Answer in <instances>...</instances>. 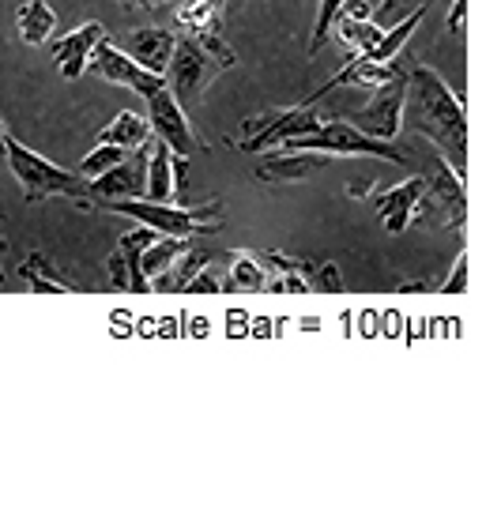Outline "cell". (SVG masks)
Segmentation results:
<instances>
[{
	"label": "cell",
	"mask_w": 501,
	"mask_h": 512,
	"mask_svg": "<svg viewBox=\"0 0 501 512\" xmlns=\"http://www.w3.org/2000/svg\"><path fill=\"white\" fill-rule=\"evenodd\" d=\"M404 125L426 136L437 155L453 166V174L468 181V113H464L460 95L430 64H419L407 72Z\"/></svg>",
	"instance_id": "obj_1"
},
{
	"label": "cell",
	"mask_w": 501,
	"mask_h": 512,
	"mask_svg": "<svg viewBox=\"0 0 501 512\" xmlns=\"http://www.w3.org/2000/svg\"><path fill=\"white\" fill-rule=\"evenodd\" d=\"M238 64V53L223 42V34H178L170 64H166V91L193 117L204 106L211 80H219Z\"/></svg>",
	"instance_id": "obj_2"
},
{
	"label": "cell",
	"mask_w": 501,
	"mask_h": 512,
	"mask_svg": "<svg viewBox=\"0 0 501 512\" xmlns=\"http://www.w3.org/2000/svg\"><path fill=\"white\" fill-rule=\"evenodd\" d=\"M0 155L8 162V170L16 174L27 204H38V200H72V204L83 211L98 208L87 177L72 174V170L57 166V162H49L46 155H38V151H31L27 144H19L12 132L0 136Z\"/></svg>",
	"instance_id": "obj_3"
},
{
	"label": "cell",
	"mask_w": 501,
	"mask_h": 512,
	"mask_svg": "<svg viewBox=\"0 0 501 512\" xmlns=\"http://www.w3.org/2000/svg\"><path fill=\"white\" fill-rule=\"evenodd\" d=\"M98 208L110 215H125L132 223L151 226L155 234H170V238H208L223 230V200H208L200 208H181L178 200H147V196H132V200H102Z\"/></svg>",
	"instance_id": "obj_4"
},
{
	"label": "cell",
	"mask_w": 501,
	"mask_h": 512,
	"mask_svg": "<svg viewBox=\"0 0 501 512\" xmlns=\"http://www.w3.org/2000/svg\"><path fill=\"white\" fill-rule=\"evenodd\" d=\"M283 147H294V151H321V155H332V159H385V162H392V166H407V155L396 147V140L366 136L362 128H355L351 121H340V117H324L313 132H302V136L283 140Z\"/></svg>",
	"instance_id": "obj_5"
},
{
	"label": "cell",
	"mask_w": 501,
	"mask_h": 512,
	"mask_svg": "<svg viewBox=\"0 0 501 512\" xmlns=\"http://www.w3.org/2000/svg\"><path fill=\"white\" fill-rule=\"evenodd\" d=\"M411 223L430 226V230H449L464 234L468 226V181L453 174V166L437 155V166L430 177H422V192Z\"/></svg>",
	"instance_id": "obj_6"
},
{
	"label": "cell",
	"mask_w": 501,
	"mask_h": 512,
	"mask_svg": "<svg viewBox=\"0 0 501 512\" xmlns=\"http://www.w3.org/2000/svg\"><path fill=\"white\" fill-rule=\"evenodd\" d=\"M147 125H151V136L162 140L178 159H193V155L208 151L204 140L193 132V117L181 110L178 98L170 95L166 87H159L155 95H147Z\"/></svg>",
	"instance_id": "obj_7"
},
{
	"label": "cell",
	"mask_w": 501,
	"mask_h": 512,
	"mask_svg": "<svg viewBox=\"0 0 501 512\" xmlns=\"http://www.w3.org/2000/svg\"><path fill=\"white\" fill-rule=\"evenodd\" d=\"M87 72H95L98 80L114 83V87H129V91H136V95H155L159 87H166V80L162 76H155V72H147L144 64H136L125 53L121 46H114L110 38H102L95 46V53H91V61H87Z\"/></svg>",
	"instance_id": "obj_8"
},
{
	"label": "cell",
	"mask_w": 501,
	"mask_h": 512,
	"mask_svg": "<svg viewBox=\"0 0 501 512\" xmlns=\"http://www.w3.org/2000/svg\"><path fill=\"white\" fill-rule=\"evenodd\" d=\"M404 87L407 72L388 80L385 87H377L370 102L351 117V125L362 128L366 136H377V140H396L400 128H404Z\"/></svg>",
	"instance_id": "obj_9"
},
{
	"label": "cell",
	"mask_w": 501,
	"mask_h": 512,
	"mask_svg": "<svg viewBox=\"0 0 501 512\" xmlns=\"http://www.w3.org/2000/svg\"><path fill=\"white\" fill-rule=\"evenodd\" d=\"M155 241V230L151 226H132L117 238V249L110 253V287L114 290H129V294H147L151 283H147L144 268H140V253Z\"/></svg>",
	"instance_id": "obj_10"
},
{
	"label": "cell",
	"mask_w": 501,
	"mask_h": 512,
	"mask_svg": "<svg viewBox=\"0 0 501 512\" xmlns=\"http://www.w3.org/2000/svg\"><path fill=\"white\" fill-rule=\"evenodd\" d=\"M332 166H336L332 155L287 147L283 155H264V159H260L257 181H264V185H302V181H313V177L328 174Z\"/></svg>",
	"instance_id": "obj_11"
},
{
	"label": "cell",
	"mask_w": 501,
	"mask_h": 512,
	"mask_svg": "<svg viewBox=\"0 0 501 512\" xmlns=\"http://www.w3.org/2000/svg\"><path fill=\"white\" fill-rule=\"evenodd\" d=\"M87 185H91V196H95L98 204H102V200H132V196H144V189H147V147L129 151L117 166H110L106 174L91 177Z\"/></svg>",
	"instance_id": "obj_12"
},
{
	"label": "cell",
	"mask_w": 501,
	"mask_h": 512,
	"mask_svg": "<svg viewBox=\"0 0 501 512\" xmlns=\"http://www.w3.org/2000/svg\"><path fill=\"white\" fill-rule=\"evenodd\" d=\"M174 42H178V31H166V27H140V31L121 34L114 46L125 49L132 61L144 64L147 72H155V76H166V64H170Z\"/></svg>",
	"instance_id": "obj_13"
},
{
	"label": "cell",
	"mask_w": 501,
	"mask_h": 512,
	"mask_svg": "<svg viewBox=\"0 0 501 512\" xmlns=\"http://www.w3.org/2000/svg\"><path fill=\"white\" fill-rule=\"evenodd\" d=\"M102 38H106V27H102L98 19H87L76 31H68L65 38L53 42V57H57V68H61L65 80H80L83 72H87L91 53H95V46Z\"/></svg>",
	"instance_id": "obj_14"
},
{
	"label": "cell",
	"mask_w": 501,
	"mask_h": 512,
	"mask_svg": "<svg viewBox=\"0 0 501 512\" xmlns=\"http://www.w3.org/2000/svg\"><path fill=\"white\" fill-rule=\"evenodd\" d=\"M422 192V177H407L392 189L377 192V219L392 230V234H404L411 226V215H415V204H419Z\"/></svg>",
	"instance_id": "obj_15"
},
{
	"label": "cell",
	"mask_w": 501,
	"mask_h": 512,
	"mask_svg": "<svg viewBox=\"0 0 501 512\" xmlns=\"http://www.w3.org/2000/svg\"><path fill=\"white\" fill-rule=\"evenodd\" d=\"M268 264L257 249H234L230 253V275L223 279V290L230 294H257L268 287Z\"/></svg>",
	"instance_id": "obj_16"
},
{
	"label": "cell",
	"mask_w": 501,
	"mask_h": 512,
	"mask_svg": "<svg viewBox=\"0 0 501 512\" xmlns=\"http://www.w3.org/2000/svg\"><path fill=\"white\" fill-rule=\"evenodd\" d=\"M16 27L27 46H49L57 34V12L46 0H23L16 12Z\"/></svg>",
	"instance_id": "obj_17"
},
{
	"label": "cell",
	"mask_w": 501,
	"mask_h": 512,
	"mask_svg": "<svg viewBox=\"0 0 501 512\" xmlns=\"http://www.w3.org/2000/svg\"><path fill=\"white\" fill-rule=\"evenodd\" d=\"M98 144H114L121 151H140L151 144V125H147V113H117L110 125L98 132Z\"/></svg>",
	"instance_id": "obj_18"
},
{
	"label": "cell",
	"mask_w": 501,
	"mask_h": 512,
	"mask_svg": "<svg viewBox=\"0 0 501 512\" xmlns=\"http://www.w3.org/2000/svg\"><path fill=\"white\" fill-rule=\"evenodd\" d=\"M208 264H211V253L208 249H200V245L193 241V245H189V249L159 275V279H151V290H155V294H174V290L185 287V283H189L200 268H208Z\"/></svg>",
	"instance_id": "obj_19"
},
{
	"label": "cell",
	"mask_w": 501,
	"mask_h": 512,
	"mask_svg": "<svg viewBox=\"0 0 501 512\" xmlns=\"http://www.w3.org/2000/svg\"><path fill=\"white\" fill-rule=\"evenodd\" d=\"M227 4L230 0H189L178 8V27H185V34H219Z\"/></svg>",
	"instance_id": "obj_20"
},
{
	"label": "cell",
	"mask_w": 501,
	"mask_h": 512,
	"mask_svg": "<svg viewBox=\"0 0 501 512\" xmlns=\"http://www.w3.org/2000/svg\"><path fill=\"white\" fill-rule=\"evenodd\" d=\"M19 279H23V287L31 290V294H57V298H68L72 294V283L65 279H57L53 268H49V260L42 253H31L23 264H19Z\"/></svg>",
	"instance_id": "obj_21"
},
{
	"label": "cell",
	"mask_w": 501,
	"mask_h": 512,
	"mask_svg": "<svg viewBox=\"0 0 501 512\" xmlns=\"http://www.w3.org/2000/svg\"><path fill=\"white\" fill-rule=\"evenodd\" d=\"M193 245V238H170V234H155V241L147 245L144 253H140V268H144V275H147V283L151 279H159L174 260H178L185 249Z\"/></svg>",
	"instance_id": "obj_22"
},
{
	"label": "cell",
	"mask_w": 501,
	"mask_h": 512,
	"mask_svg": "<svg viewBox=\"0 0 501 512\" xmlns=\"http://www.w3.org/2000/svg\"><path fill=\"white\" fill-rule=\"evenodd\" d=\"M332 31L343 38V46H351L355 53H366V49H373L377 42H381V34H385V27L381 23H373L370 16L366 19H355V16H336V23H332Z\"/></svg>",
	"instance_id": "obj_23"
},
{
	"label": "cell",
	"mask_w": 501,
	"mask_h": 512,
	"mask_svg": "<svg viewBox=\"0 0 501 512\" xmlns=\"http://www.w3.org/2000/svg\"><path fill=\"white\" fill-rule=\"evenodd\" d=\"M343 0H321V8H317V23H313V38H309V57H321L324 42H328V34H332V23L340 16Z\"/></svg>",
	"instance_id": "obj_24"
},
{
	"label": "cell",
	"mask_w": 501,
	"mask_h": 512,
	"mask_svg": "<svg viewBox=\"0 0 501 512\" xmlns=\"http://www.w3.org/2000/svg\"><path fill=\"white\" fill-rule=\"evenodd\" d=\"M125 155H129V151H121V147H114V144H98L95 151L80 162V177H87V181H91V177L106 174V170H110V166H117Z\"/></svg>",
	"instance_id": "obj_25"
},
{
	"label": "cell",
	"mask_w": 501,
	"mask_h": 512,
	"mask_svg": "<svg viewBox=\"0 0 501 512\" xmlns=\"http://www.w3.org/2000/svg\"><path fill=\"white\" fill-rule=\"evenodd\" d=\"M313 290H321V294H343V275L332 260H324V264L313 268Z\"/></svg>",
	"instance_id": "obj_26"
},
{
	"label": "cell",
	"mask_w": 501,
	"mask_h": 512,
	"mask_svg": "<svg viewBox=\"0 0 501 512\" xmlns=\"http://www.w3.org/2000/svg\"><path fill=\"white\" fill-rule=\"evenodd\" d=\"M181 294H223V279H219V275H215V268H200V272L193 275V279H189V283H185V287H181Z\"/></svg>",
	"instance_id": "obj_27"
},
{
	"label": "cell",
	"mask_w": 501,
	"mask_h": 512,
	"mask_svg": "<svg viewBox=\"0 0 501 512\" xmlns=\"http://www.w3.org/2000/svg\"><path fill=\"white\" fill-rule=\"evenodd\" d=\"M437 290H441V294H468V253L456 256L453 275H449V279H441Z\"/></svg>",
	"instance_id": "obj_28"
},
{
	"label": "cell",
	"mask_w": 501,
	"mask_h": 512,
	"mask_svg": "<svg viewBox=\"0 0 501 512\" xmlns=\"http://www.w3.org/2000/svg\"><path fill=\"white\" fill-rule=\"evenodd\" d=\"M411 4L419 8V0H377V23H392V19H404L411 12Z\"/></svg>",
	"instance_id": "obj_29"
},
{
	"label": "cell",
	"mask_w": 501,
	"mask_h": 512,
	"mask_svg": "<svg viewBox=\"0 0 501 512\" xmlns=\"http://www.w3.org/2000/svg\"><path fill=\"white\" fill-rule=\"evenodd\" d=\"M464 23H468V0H453V12H449V34L460 38V34H464Z\"/></svg>",
	"instance_id": "obj_30"
},
{
	"label": "cell",
	"mask_w": 501,
	"mask_h": 512,
	"mask_svg": "<svg viewBox=\"0 0 501 512\" xmlns=\"http://www.w3.org/2000/svg\"><path fill=\"white\" fill-rule=\"evenodd\" d=\"M117 4H125V8H144V12H151V8H166V4H178V0H117Z\"/></svg>",
	"instance_id": "obj_31"
},
{
	"label": "cell",
	"mask_w": 501,
	"mask_h": 512,
	"mask_svg": "<svg viewBox=\"0 0 501 512\" xmlns=\"http://www.w3.org/2000/svg\"><path fill=\"white\" fill-rule=\"evenodd\" d=\"M8 253V241H4V234H0V256Z\"/></svg>",
	"instance_id": "obj_32"
},
{
	"label": "cell",
	"mask_w": 501,
	"mask_h": 512,
	"mask_svg": "<svg viewBox=\"0 0 501 512\" xmlns=\"http://www.w3.org/2000/svg\"><path fill=\"white\" fill-rule=\"evenodd\" d=\"M4 132H8V128H4V121H0V136H4Z\"/></svg>",
	"instance_id": "obj_33"
},
{
	"label": "cell",
	"mask_w": 501,
	"mask_h": 512,
	"mask_svg": "<svg viewBox=\"0 0 501 512\" xmlns=\"http://www.w3.org/2000/svg\"><path fill=\"white\" fill-rule=\"evenodd\" d=\"M0 215H4V208H0Z\"/></svg>",
	"instance_id": "obj_34"
}]
</instances>
